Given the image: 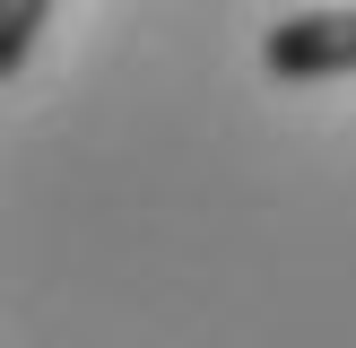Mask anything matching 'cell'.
Wrapping results in <instances>:
<instances>
[{
    "label": "cell",
    "instance_id": "cell-2",
    "mask_svg": "<svg viewBox=\"0 0 356 348\" xmlns=\"http://www.w3.org/2000/svg\"><path fill=\"white\" fill-rule=\"evenodd\" d=\"M44 17H52V0H0V79H17V70H26Z\"/></svg>",
    "mask_w": 356,
    "mask_h": 348
},
{
    "label": "cell",
    "instance_id": "cell-1",
    "mask_svg": "<svg viewBox=\"0 0 356 348\" xmlns=\"http://www.w3.org/2000/svg\"><path fill=\"white\" fill-rule=\"evenodd\" d=\"M261 70H270L278 87L356 79V9H287L261 35Z\"/></svg>",
    "mask_w": 356,
    "mask_h": 348
}]
</instances>
